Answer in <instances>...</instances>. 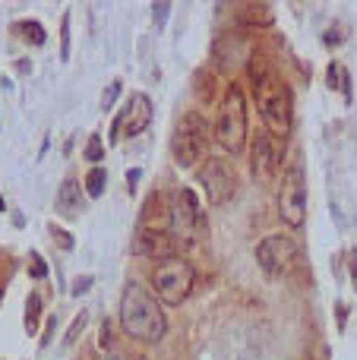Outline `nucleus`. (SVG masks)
Listing matches in <instances>:
<instances>
[{"label": "nucleus", "instance_id": "1", "mask_svg": "<svg viewBox=\"0 0 357 360\" xmlns=\"http://www.w3.org/2000/svg\"><path fill=\"white\" fill-rule=\"evenodd\" d=\"M120 329L145 345H158L168 332V319L162 313V300L139 281H126L120 294Z\"/></svg>", "mask_w": 357, "mask_h": 360}, {"label": "nucleus", "instance_id": "2", "mask_svg": "<svg viewBox=\"0 0 357 360\" xmlns=\"http://www.w3.org/2000/svg\"><path fill=\"white\" fill-rule=\"evenodd\" d=\"M257 108L266 124V133L285 139L291 133V92L278 76L259 73L257 76Z\"/></svg>", "mask_w": 357, "mask_h": 360}, {"label": "nucleus", "instance_id": "3", "mask_svg": "<svg viewBox=\"0 0 357 360\" xmlns=\"http://www.w3.org/2000/svg\"><path fill=\"white\" fill-rule=\"evenodd\" d=\"M247 98L240 92V86H228L225 98H221L219 108V120L212 127V139L231 155H240L247 149Z\"/></svg>", "mask_w": 357, "mask_h": 360}, {"label": "nucleus", "instance_id": "4", "mask_svg": "<svg viewBox=\"0 0 357 360\" xmlns=\"http://www.w3.org/2000/svg\"><path fill=\"white\" fill-rule=\"evenodd\" d=\"M209 143H212V127L206 124L202 114L187 111L171 136V158L177 168H196L206 158Z\"/></svg>", "mask_w": 357, "mask_h": 360}, {"label": "nucleus", "instance_id": "5", "mask_svg": "<svg viewBox=\"0 0 357 360\" xmlns=\"http://www.w3.org/2000/svg\"><path fill=\"white\" fill-rule=\"evenodd\" d=\"M168 231L177 237V243H181V247L200 240V237L209 231L206 212H202L200 199H196V193L190 190V186H181V190L171 196V205H168Z\"/></svg>", "mask_w": 357, "mask_h": 360}, {"label": "nucleus", "instance_id": "6", "mask_svg": "<svg viewBox=\"0 0 357 360\" xmlns=\"http://www.w3.org/2000/svg\"><path fill=\"white\" fill-rule=\"evenodd\" d=\"M193 285H196V269L190 266L187 259H181V256L158 262L155 272H152V288H155V297L162 300L164 307H181L183 300L190 297Z\"/></svg>", "mask_w": 357, "mask_h": 360}, {"label": "nucleus", "instance_id": "7", "mask_svg": "<svg viewBox=\"0 0 357 360\" xmlns=\"http://www.w3.org/2000/svg\"><path fill=\"white\" fill-rule=\"evenodd\" d=\"M278 218L291 231L304 228L307 221V174L301 162H291L278 184Z\"/></svg>", "mask_w": 357, "mask_h": 360}, {"label": "nucleus", "instance_id": "8", "mask_svg": "<svg viewBox=\"0 0 357 360\" xmlns=\"http://www.w3.org/2000/svg\"><path fill=\"white\" fill-rule=\"evenodd\" d=\"M297 259H301V247L288 234H269L257 247V262L269 278H285L297 266Z\"/></svg>", "mask_w": 357, "mask_h": 360}, {"label": "nucleus", "instance_id": "9", "mask_svg": "<svg viewBox=\"0 0 357 360\" xmlns=\"http://www.w3.org/2000/svg\"><path fill=\"white\" fill-rule=\"evenodd\" d=\"M200 186L206 190V199L209 205H225L234 199V193H238V174H234V168L225 162V158H206V165L200 168Z\"/></svg>", "mask_w": 357, "mask_h": 360}, {"label": "nucleus", "instance_id": "10", "mask_svg": "<svg viewBox=\"0 0 357 360\" xmlns=\"http://www.w3.org/2000/svg\"><path fill=\"white\" fill-rule=\"evenodd\" d=\"M152 124V101L145 92H133L130 98H126L124 111L117 114V120H114L111 127V143H120V139L126 136H139V133L145 130V127Z\"/></svg>", "mask_w": 357, "mask_h": 360}, {"label": "nucleus", "instance_id": "11", "mask_svg": "<svg viewBox=\"0 0 357 360\" xmlns=\"http://www.w3.org/2000/svg\"><path fill=\"white\" fill-rule=\"evenodd\" d=\"M177 237L171 234L168 228H139L136 237H133V253L145 256V259H174L177 256Z\"/></svg>", "mask_w": 357, "mask_h": 360}, {"label": "nucleus", "instance_id": "12", "mask_svg": "<svg viewBox=\"0 0 357 360\" xmlns=\"http://www.w3.org/2000/svg\"><path fill=\"white\" fill-rule=\"evenodd\" d=\"M278 158L282 155H278V149H275V136L257 133V139H253V146H250V171L259 184H269V180L278 174Z\"/></svg>", "mask_w": 357, "mask_h": 360}, {"label": "nucleus", "instance_id": "13", "mask_svg": "<svg viewBox=\"0 0 357 360\" xmlns=\"http://www.w3.org/2000/svg\"><path fill=\"white\" fill-rule=\"evenodd\" d=\"M54 205H57V212H60L63 218H76L82 212V190H79V184H76L73 177H67L60 184Z\"/></svg>", "mask_w": 357, "mask_h": 360}, {"label": "nucleus", "instance_id": "14", "mask_svg": "<svg viewBox=\"0 0 357 360\" xmlns=\"http://www.w3.org/2000/svg\"><path fill=\"white\" fill-rule=\"evenodd\" d=\"M105 186H108V174H105V168H92L86 174V193L92 199H98L101 193H105Z\"/></svg>", "mask_w": 357, "mask_h": 360}, {"label": "nucleus", "instance_id": "15", "mask_svg": "<svg viewBox=\"0 0 357 360\" xmlns=\"http://www.w3.org/2000/svg\"><path fill=\"white\" fill-rule=\"evenodd\" d=\"M41 297H38V294H32L29 297V304H25V326H29V329H35L38 326V316H41Z\"/></svg>", "mask_w": 357, "mask_h": 360}, {"label": "nucleus", "instance_id": "16", "mask_svg": "<svg viewBox=\"0 0 357 360\" xmlns=\"http://www.w3.org/2000/svg\"><path fill=\"white\" fill-rule=\"evenodd\" d=\"M101 155H105V149H101V136L95 133V136H89V146H86V162H92L95 168H98Z\"/></svg>", "mask_w": 357, "mask_h": 360}, {"label": "nucleus", "instance_id": "17", "mask_svg": "<svg viewBox=\"0 0 357 360\" xmlns=\"http://www.w3.org/2000/svg\"><path fill=\"white\" fill-rule=\"evenodd\" d=\"M60 32H63V35H60V57L67 60V57H70V16H63Z\"/></svg>", "mask_w": 357, "mask_h": 360}, {"label": "nucleus", "instance_id": "18", "mask_svg": "<svg viewBox=\"0 0 357 360\" xmlns=\"http://www.w3.org/2000/svg\"><path fill=\"white\" fill-rule=\"evenodd\" d=\"M117 95H120V82H111V86H108V92H105V98H101V108L108 111V108L114 105V98H117Z\"/></svg>", "mask_w": 357, "mask_h": 360}, {"label": "nucleus", "instance_id": "19", "mask_svg": "<svg viewBox=\"0 0 357 360\" xmlns=\"http://www.w3.org/2000/svg\"><path fill=\"white\" fill-rule=\"evenodd\" d=\"M152 10H155V19H158V25H162L164 19H168V10H171V4H155V6H152Z\"/></svg>", "mask_w": 357, "mask_h": 360}, {"label": "nucleus", "instance_id": "20", "mask_svg": "<svg viewBox=\"0 0 357 360\" xmlns=\"http://www.w3.org/2000/svg\"><path fill=\"white\" fill-rule=\"evenodd\" d=\"M89 285H92V278H76L73 294H76V297H79V294H86V291H89Z\"/></svg>", "mask_w": 357, "mask_h": 360}, {"label": "nucleus", "instance_id": "21", "mask_svg": "<svg viewBox=\"0 0 357 360\" xmlns=\"http://www.w3.org/2000/svg\"><path fill=\"white\" fill-rule=\"evenodd\" d=\"M108 345H111V326H101V348H108Z\"/></svg>", "mask_w": 357, "mask_h": 360}, {"label": "nucleus", "instance_id": "22", "mask_svg": "<svg viewBox=\"0 0 357 360\" xmlns=\"http://www.w3.org/2000/svg\"><path fill=\"white\" fill-rule=\"evenodd\" d=\"M32 259H35V269H32V272H35V278H41V275H44V266H41V256H32Z\"/></svg>", "mask_w": 357, "mask_h": 360}, {"label": "nucleus", "instance_id": "23", "mask_svg": "<svg viewBox=\"0 0 357 360\" xmlns=\"http://www.w3.org/2000/svg\"><path fill=\"white\" fill-rule=\"evenodd\" d=\"M54 237H57V240H60V247H67V250L73 247V240H70V234H63V231H57Z\"/></svg>", "mask_w": 357, "mask_h": 360}, {"label": "nucleus", "instance_id": "24", "mask_svg": "<svg viewBox=\"0 0 357 360\" xmlns=\"http://www.w3.org/2000/svg\"><path fill=\"white\" fill-rule=\"evenodd\" d=\"M6 209V202H4V196H0V212H4Z\"/></svg>", "mask_w": 357, "mask_h": 360}]
</instances>
